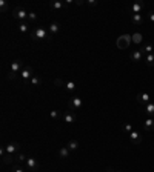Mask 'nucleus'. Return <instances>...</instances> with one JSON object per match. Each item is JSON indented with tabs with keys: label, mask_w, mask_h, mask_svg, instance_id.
<instances>
[{
	"label": "nucleus",
	"mask_w": 154,
	"mask_h": 172,
	"mask_svg": "<svg viewBox=\"0 0 154 172\" xmlns=\"http://www.w3.org/2000/svg\"><path fill=\"white\" fill-rule=\"evenodd\" d=\"M129 135V140L134 143V144H140L142 143V135L137 132V131H133L131 134H128Z\"/></svg>",
	"instance_id": "obj_11"
},
{
	"label": "nucleus",
	"mask_w": 154,
	"mask_h": 172,
	"mask_svg": "<svg viewBox=\"0 0 154 172\" xmlns=\"http://www.w3.org/2000/svg\"><path fill=\"white\" fill-rule=\"evenodd\" d=\"M66 148H68L71 152H73V151H77V149H79V141H77V140H70L68 144H66Z\"/></svg>",
	"instance_id": "obj_19"
},
{
	"label": "nucleus",
	"mask_w": 154,
	"mask_h": 172,
	"mask_svg": "<svg viewBox=\"0 0 154 172\" xmlns=\"http://www.w3.org/2000/svg\"><path fill=\"white\" fill-rule=\"evenodd\" d=\"M14 160H16V158H14L12 154H5V155L2 157V163H3V165H12Z\"/></svg>",
	"instance_id": "obj_14"
},
{
	"label": "nucleus",
	"mask_w": 154,
	"mask_h": 172,
	"mask_svg": "<svg viewBox=\"0 0 154 172\" xmlns=\"http://www.w3.org/2000/svg\"><path fill=\"white\" fill-rule=\"evenodd\" d=\"M28 29H29L28 22H25V23H19V31H20L22 34H26V32H28Z\"/></svg>",
	"instance_id": "obj_23"
},
{
	"label": "nucleus",
	"mask_w": 154,
	"mask_h": 172,
	"mask_svg": "<svg viewBox=\"0 0 154 172\" xmlns=\"http://www.w3.org/2000/svg\"><path fill=\"white\" fill-rule=\"evenodd\" d=\"M142 57H143V52H142L140 49L133 51V52L129 54V58H131L133 62H140V60H142Z\"/></svg>",
	"instance_id": "obj_12"
},
{
	"label": "nucleus",
	"mask_w": 154,
	"mask_h": 172,
	"mask_svg": "<svg viewBox=\"0 0 154 172\" xmlns=\"http://www.w3.org/2000/svg\"><path fill=\"white\" fill-rule=\"evenodd\" d=\"M153 45H151V43H145V45H143V48H142V49H140V51H142V52H143V55H148V54H153Z\"/></svg>",
	"instance_id": "obj_17"
},
{
	"label": "nucleus",
	"mask_w": 154,
	"mask_h": 172,
	"mask_svg": "<svg viewBox=\"0 0 154 172\" xmlns=\"http://www.w3.org/2000/svg\"><path fill=\"white\" fill-rule=\"evenodd\" d=\"M143 128L147 129V131H154V117H150V118H147V120H145Z\"/></svg>",
	"instance_id": "obj_16"
},
{
	"label": "nucleus",
	"mask_w": 154,
	"mask_h": 172,
	"mask_svg": "<svg viewBox=\"0 0 154 172\" xmlns=\"http://www.w3.org/2000/svg\"><path fill=\"white\" fill-rule=\"evenodd\" d=\"M106 172H120V171H114L113 168H106Z\"/></svg>",
	"instance_id": "obj_37"
},
{
	"label": "nucleus",
	"mask_w": 154,
	"mask_h": 172,
	"mask_svg": "<svg viewBox=\"0 0 154 172\" xmlns=\"http://www.w3.org/2000/svg\"><path fill=\"white\" fill-rule=\"evenodd\" d=\"M76 3H77V5H83V3H86V2H83V0H77Z\"/></svg>",
	"instance_id": "obj_38"
},
{
	"label": "nucleus",
	"mask_w": 154,
	"mask_h": 172,
	"mask_svg": "<svg viewBox=\"0 0 154 172\" xmlns=\"http://www.w3.org/2000/svg\"><path fill=\"white\" fill-rule=\"evenodd\" d=\"M123 129H125L128 134H131V132H133V126H131L129 123H125V125H123Z\"/></svg>",
	"instance_id": "obj_32"
},
{
	"label": "nucleus",
	"mask_w": 154,
	"mask_h": 172,
	"mask_svg": "<svg viewBox=\"0 0 154 172\" xmlns=\"http://www.w3.org/2000/svg\"><path fill=\"white\" fill-rule=\"evenodd\" d=\"M20 74H22V79H23V80H31L33 75H34V71H33L31 66H25V68L20 71Z\"/></svg>",
	"instance_id": "obj_7"
},
{
	"label": "nucleus",
	"mask_w": 154,
	"mask_h": 172,
	"mask_svg": "<svg viewBox=\"0 0 154 172\" xmlns=\"http://www.w3.org/2000/svg\"><path fill=\"white\" fill-rule=\"evenodd\" d=\"M131 43H133V39L129 34H123V36L117 37V40H116V45L119 49H128Z\"/></svg>",
	"instance_id": "obj_1"
},
{
	"label": "nucleus",
	"mask_w": 154,
	"mask_h": 172,
	"mask_svg": "<svg viewBox=\"0 0 154 172\" xmlns=\"http://www.w3.org/2000/svg\"><path fill=\"white\" fill-rule=\"evenodd\" d=\"M54 85L59 86V88H65V85H66V83H65L62 79H56V80H54Z\"/></svg>",
	"instance_id": "obj_27"
},
{
	"label": "nucleus",
	"mask_w": 154,
	"mask_h": 172,
	"mask_svg": "<svg viewBox=\"0 0 154 172\" xmlns=\"http://www.w3.org/2000/svg\"><path fill=\"white\" fill-rule=\"evenodd\" d=\"M6 8H8V3H6L5 0H0V9H2V12H5Z\"/></svg>",
	"instance_id": "obj_31"
},
{
	"label": "nucleus",
	"mask_w": 154,
	"mask_h": 172,
	"mask_svg": "<svg viewBox=\"0 0 154 172\" xmlns=\"http://www.w3.org/2000/svg\"><path fill=\"white\" fill-rule=\"evenodd\" d=\"M65 89H66V91H70V92H71V91H74V89H76V83H74V82H66Z\"/></svg>",
	"instance_id": "obj_26"
},
{
	"label": "nucleus",
	"mask_w": 154,
	"mask_h": 172,
	"mask_svg": "<svg viewBox=\"0 0 154 172\" xmlns=\"http://www.w3.org/2000/svg\"><path fill=\"white\" fill-rule=\"evenodd\" d=\"M145 112L150 115V117H154V103H148L145 106Z\"/></svg>",
	"instance_id": "obj_22"
},
{
	"label": "nucleus",
	"mask_w": 154,
	"mask_h": 172,
	"mask_svg": "<svg viewBox=\"0 0 154 172\" xmlns=\"http://www.w3.org/2000/svg\"><path fill=\"white\" fill-rule=\"evenodd\" d=\"M28 20L36 22V20H37V14H36V12H28Z\"/></svg>",
	"instance_id": "obj_28"
},
{
	"label": "nucleus",
	"mask_w": 154,
	"mask_h": 172,
	"mask_svg": "<svg viewBox=\"0 0 154 172\" xmlns=\"http://www.w3.org/2000/svg\"><path fill=\"white\" fill-rule=\"evenodd\" d=\"M142 9H143V3H142V2L133 3V6H131V11H133V14H140V12H142Z\"/></svg>",
	"instance_id": "obj_13"
},
{
	"label": "nucleus",
	"mask_w": 154,
	"mask_h": 172,
	"mask_svg": "<svg viewBox=\"0 0 154 172\" xmlns=\"http://www.w3.org/2000/svg\"><path fill=\"white\" fill-rule=\"evenodd\" d=\"M31 39L38 42V40H43V39H51V37H49V32H48L45 28H40V26H38V28H36V29L33 31Z\"/></svg>",
	"instance_id": "obj_2"
},
{
	"label": "nucleus",
	"mask_w": 154,
	"mask_h": 172,
	"mask_svg": "<svg viewBox=\"0 0 154 172\" xmlns=\"http://www.w3.org/2000/svg\"><path fill=\"white\" fill-rule=\"evenodd\" d=\"M131 39H133V43H136V45L142 43V40H143V37H142L140 32H134V34L131 36Z\"/></svg>",
	"instance_id": "obj_21"
},
{
	"label": "nucleus",
	"mask_w": 154,
	"mask_h": 172,
	"mask_svg": "<svg viewBox=\"0 0 154 172\" xmlns=\"http://www.w3.org/2000/svg\"><path fill=\"white\" fill-rule=\"evenodd\" d=\"M70 152H71V151H70L66 146H63V148H60V149H59V157H60V158H63V160H66V158L70 157Z\"/></svg>",
	"instance_id": "obj_15"
},
{
	"label": "nucleus",
	"mask_w": 154,
	"mask_h": 172,
	"mask_svg": "<svg viewBox=\"0 0 154 172\" xmlns=\"http://www.w3.org/2000/svg\"><path fill=\"white\" fill-rule=\"evenodd\" d=\"M12 172H25V171H23L22 168H14V171Z\"/></svg>",
	"instance_id": "obj_36"
},
{
	"label": "nucleus",
	"mask_w": 154,
	"mask_h": 172,
	"mask_svg": "<svg viewBox=\"0 0 154 172\" xmlns=\"http://www.w3.org/2000/svg\"><path fill=\"white\" fill-rule=\"evenodd\" d=\"M150 22L154 23V11H150Z\"/></svg>",
	"instance_id": "obj_35"
},
{
	"label": "nucleus",
	"mask_w": 154,
	"mask_h": 172,
	"mask_svg": "<svg viewBox=\"0 0 154 172\" xmlns=\"http://www.w3.org/2000/svg\"><path fill=\"white\" fill-rule=\"evenodd\" d=\"M137 101L140 103V105H148V103H151V95L148 94V92H140V94H137Z\"/></svg>",
	"instance_id": "obj_5"
},
{
	"label": "nucleus",
	"mask_w": 154,
	"mask_h": 172,
	"mask_svg": "<svg viewBox=\"0 0 154 172\" xmlns=\"http://www.w3.org/2000/svg\"><path fill=\"white\" fill-rule=\"evenodd\" d=\"M26 160H28V157H26L25 154H19V157H17V161H22V163H26Z\"/></svg>",
	"instance_id": "obj_30"
},
{
	"label": "nucleus",
	"mask_w": 154,
	"mask_h": 172,
	"mask_svg": "<svg viewBox=\"0 0 154 172\" xmlns=\"http://www.w3.org/2000/svg\"><path fill=\"white\" fill-rule=\"evenodd\" d=\"M16 77H17V74H16V72H9V74L6 75V79H8V80H11V82H12V80H16Z\"/></svg>",
	"instance_id": "obj_33"
},
{
	"label": "nucleus",
	"mask_w": 154,
	"mask_h": 172,
	"mask_svg": "<svg viewBox=\"0 0 154 172\" xmlns=\"http://www.w3.org/2000/svg\"><path fill=\"white\" fill-rule=\"evenodd\" d=\"M86 3H88L89 6H96V5H97V0H88Z\"/></svg>",
	"instance_id": "obj_34"
},
{
	"label": "nucleus",
	"mask_w": 154,
	"mask_h": 172,
	"mask_svg": "<svg viewBox=\"0 0 154 172\" xmlns=\"http://www.w3.org/2000/svg\"><path fill=\"white\" fill-rule=\"evenodd\" d=\"M59 29H60V23L59 22H51V25H49V28H48V32H49V37H52V36H56L57 32H59Z\"/></svg>",
	"instance_id": "obj_10"
},
{
	"label": "nucleus",
	"mask_w": 154,
	"mask_h": 172,
	"mask_svg": "<svg viewBox=\"0 0 154 172\" xmlns=\"http://www.w3.org/2000/svg\"><path fill=\"white\" fill-rule=\"evenodd\" d=\"M12 15H14L20 23H25V22L28 20V12H26L23 8H20V6H16V8L12 9Z\"/></svg>",
	"instance_id": "obj_3"
},
{
	"label": "nucleus",
	"mask_w": 154,
	"mask_h": 172,
	"mask_svg": "<svg viewBox=\"0 0 154 172\" xmlns=\"http://www.w3.org/2000/svg\"><path fill=\"white\" fill-rule=\"evenodd\" d=\"M5 149H6V154H16V152H19V149H20V143H17V141H12V143H8L6 146H5Z\"/></svg>",
	"instance_id": "obj_6"
},
{
	"label": "nucleus",
	"mask_w": 154,
	"mask_h": 172,
	"mask_svg": "<svg viewBox=\"0 0 154 172\" xmlns=\"http://www.w3.org/2000/svg\"><path fill=\"white\" fill-rule=\"evenodd\" d=\"M63 120H65V123H74L76 122V115L71 114V112H66V114H63Z\"/></svg>",
	"instance_id": "obj_18"
},
{
	"label": "nucleus",
	"mask_w": 154,
	"mask_h": 172,
	"mask_svg": "<svg viewBox=\"0 0 154 172\" xmlns=\"http://www.w3.org/2000/svg\"><path fill=\"white\" fill-rule=\"evenodd\" d=\"M26 168L29 169V171H37L38 168H40V165H38V161L34 158V157H28V160H26Z\"/></svg>",
	"instance_id": "obj_8"
},
{
	"label": "nucleus",
	"mask_w": 154,
	"mask_h": 172,
	"mask_svg": "<svg viewBox=\"0 0 154 172\" xmlns=\"http://www.w3.org/2000/svg\"><path fill=\"white\" fill-rule=\"evenodd\" d=\"M131 20H133V23L140 25V23L143 22V17H142V14H133V15H131Z\"/></svg>",
	"instance_id": "obj_20"
},
{
	"label": "nucleus",
	"mask_w": 154,
	"mask_h": 172,
	"mask_svg": "<svg viewBox=\"0 0 154 172\" xmlns=\"http://www.w3.org/2000/svg\"><path fill=\"white\" fill-rule=\"evenodd\" d=\"M23 68H25V66H23V62H22V60L17 58V60L11 62V72H16V74H17V72H20Z\"/></svg>",
	"instance_id": "obj_9"
},
{
	"label": "nucleus",
	"mask_w": 154,
	"mask_h": 172,
	"mask_svg": "<svg viewBox=\"0 0 154 172\" xmlns=\"http://www.w3.org/2000/svg\"><path fill=\"white\" fill-rule=\"evenodd\" d=\"M68 106H70L71 111H79V109L83 106V101H82L80 97H73V98L68 100Z\"/></svg>",
	"instance_id": "obj_4"
},
{
	"label": "nucleus",
	"mask_w": 154,
	"mask_h": 172,
	"mask_svg": "<svg viewBox=\"0 0 154 172\" xmlns=\"http://www.w3.org/2000/svg\"><path fill=\"white\" fill-rule=\"evenodd\" d=\"M59 115H60V114H59V111H56V109L49 112V117H51L52 120H56V118H59Z\"/></svg>",
	"instance_id": "obj_29"
},
{
	"label": "nucleus",
	"mask_w": 154,
	"mask_h": 172,
	"mask_svg": "<svg viewBox=\"0 0 154 172\" xmlns=\"http://www.w3.org/2000/svg\"><path fill=\"white\" fill-rule=\"evenodd\" d=\"M29 82H31V85H33V86H40V85H42V79H40L38 75H36V74L33 75V79H31Z\"/></svg>",
	"instance_id": "obj_24"
},
{
	"label": "nucleus",
	"mask_w": 154,
	"mask_h": 172,
	"mask_svg": "<svg viewBox=\"0 0 154 172\" xmlns=\"http://www.w3.org/2000/svg\"><path fill=\"white\" fill-rule=\"evenodd\" d=\"M145 62H147V65H148V66H154V52H153V54L145 55Z\"/></svg>",
	"instance_id": "obj_25"
}]
</instances>
